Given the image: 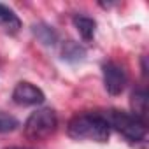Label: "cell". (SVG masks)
<instances>
[{
    "label": "cell",
    "mask_w": 149,
    "mask_h": 149,
    "mask_svg": "<svg viewBox=\"0 0 149 149\" xmlns=\"http://www.w3.org/2000/svg\"><path fill=\"white\" fill-rule=\"evenodd\" d=\"M58 128L56 112L49 107L37 109L32 112L25 123V137L30 140H46Z\"/></svg>",
    "instance_id": "3"
},
{
    "label": "cell",
    "mask_w": 149,
    "mask_h": 149,
    "mask_svg": "<svg viewBox=\"0 0 149 149\" xmlns=\"http://www.w3.org/2000/svg\"><path fill=\"white\" fill-rule=\"evenodd\" d=\"M102 76H104V86H105L107 93L119 95L125 91L126 83H128V76H126V70L119 63L105 61L102 65Z\"/></svg>",
    "instance_id": "4"
},
{
    "label": "cell",
    "mask_w": 149,
    "mask_h": 149,
    "mask_svg": "<svg viewBox=\"0 0 149 149\" xmlns=\"http://www.w3.org/2000/svg\"><path fill=\"white\" fill-rule=\"evenodd\" d=\"M67 133L76 140L107 142L111 135L109 123L100 112H84L74 116L67 125Z\"/></svg>",
    "instance_id": "1"
},
{
    "label": "cell",
    "mask_w": 149,
    "mask_h": 149,
    "mask_svg": "<svg viewBox=\"0 0 149 149\" xmlns=\"http://www.w3.org/2000/svg\"><path fill=\"white\" fill-rule=\"evenodd\" d=\"M132 109H133V116L144 121L146 112H147V93L144 88H139L132 93Z\"/></svg>",
    "instance_id": "9"
},
{
    "label": "cell",
    "mask_w": 149,
    "mask_h": 149,
    "mask_svg": "<svg viewBox=\"0 0 149 149\" xmlns=\"http://www.w3.org/2000/svg\"><path fill=\"white\" fill-rule=\"evenodd\" d=\"M86 56V51L83 46H79L77 42L74 40H67L63 42L61 46V58L65 61H70V63H77V61H83Z\"/></svg>",
    "instance_id": "8"
},
{
    "label": "cell",
    "mask_w": 149,
    "mask_h": 149,
    "mask_svg": "<svg viewBox=\"0 0 149 149\" xmlns=\"http://www.w3.org/2000/svg\"><path fill=\"white\" fill-rule=\"evenodd\" d=\"M0 26L9 33H16L21 28V19L18 18V14L4 4H0Z\"/></svg>",
    "instance_id": "6"
},
{
    "label": "cell",
    "mask_w": 149,
    "mask_h": 149,
    "mask_svg": "<svg viewBox=\"0 0 149 149\" xmlns=\"http://www.w3.org/2000/svg\"><path fill=\"white\" fill-rule=\"evenodd\" d=\"M33 33H35V37H37L42 44H46V46H54V44L58 42V33H56V30H54L53 26H49V25H44V23L33 25Z\"/></svg>",
    "instance_id": "10"
},
{
    "label": "cell",
    "mask_w": 149,
    "mask_h": 149,
    "mask_svg": "<svg viewBox=\"0 0 149 149\" xmlns=\"http://www.w3.org/2000/svg\"><path fill=\"white\" fill-rule=\"evenodd\" d=\"M104 118L109 123V128H114L128 140L137 142V140L146 139L147 128H146V121H142L140 118L128 114V112H123V111H116V109L107 111L104 114Z\"/></svg>",
    "instance_id": "2"
},
{
    "label": "cell",
    "mask_w": 149,
    "mask_h": 149,
    "mask_svg": "<svg viewBox=\"0 0 149 149\" xmlns=\"http://www.w3.org/2000/svg\"><path fill=\"white\" fill-rule=\"evenodd\" d=\"M18 126H19V121H18L14 116H11V114H7V112H2V111H0V133L13 132V130H16Z\"/></svg>",
    "instance_id": "11"
},
{
    "label": "cell",
    "mask_w": 149,
    "mask_h": 149,
    "mask_svg": "<svg viewBox=\"0 0 149 149\" xmlns=\"http://www.w3.org/2000/svg\"><path fill=\"white\" fill-rule=\"evenodd\" d=\"M74 26L77 28L79 35L86 40L91 42L95 39V32H97V21L93 18L88 16H74Z\"/></svg>",
    "instance_id": "7"
},
{
    "label": "cell",
    "mask_w": 149,
    "mask_h": 149,
    "mask_svg": "<svg viewBox=\"0 0 149 149\" xmlns=\"http://www.w3.org/2000/svg\"><path fill=\"white\" fill-rule=\"evenodd\" d=\"M13 100L19 105H39L46 100L44 93L40 88H37L32 83L21 81L16 84L14 91H13Z\"/></svg>",
    "instance_id": "5"
},
{
    "label": "cell",
    "mask_w": 149,
    "mask_h": 149,
    "mask_svg": "<svg viewBox=\"0 0 149 149\" xmlns=\"http://www.w3.org/2000/svg\"><path fill=\"white\" fill-rule=\"evenodd\" d=\"M6 149H28V147H6Z\"/></svg>",
    "instance_id": "12"
}]
</instances>
